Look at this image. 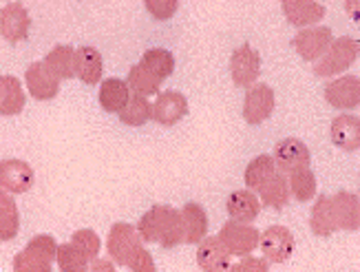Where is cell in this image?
Masks as SVG:
<instances>
[{
  "instance_id": "obj_22",
  "label": "cell",
  "mask_w": 360,
  "mask_h": 272,
  "mask_svg": "<svg viewBox=\"0 0 360 272\" xmlns=\"http://www.w3.org/2000/svg\"><path fill=\"white\" fill-rule=\"evenodd\" d=\"M332 142L338 149L354 153L360 149V120L358 116H338L332 122Z\"/></svg>"
},
{
  "instance_id": "obj_39",
  "label": "cell",
  "mask_w": 360,
  "mask_h": 272,
  "mask_svg": "<svg viewBox=\"0 0 360 272\" xmlns=\"http://www.w3.org/2000/svg\"><path fill=\"white\" fill-rule=\"evenodd\" d=\"M86 272H115V264L108 259H93Z\"/></svg>"
},
{
  "instance_id": "obj_26",
  "label": "cell",
  "mask_w": 360,
  "mask_h": 272,
  "mask_svg": "<svg viewBox=\"0 0 360 272\" xmlns=\"http://www.w3.org/2000/svg\"><path fill=\"white\" fill-rule=\"evenodd\" d=\"M44 67L58 80H71L75 75V49L69 44H58L44 56Z\"/></svg>"
},
{
  "instance_id": "obj_21",
  "label": "cell",
  "mask_w": 360,
  "mask_h": 272,
  "mask_svg": "<svg viewBox=\"0 0 360 272\" xmlns=\"http://www.w3.org/2000/svg\"><path fill=\"white\" fill-rule=\"evenodd\" d=\"M25 89L15 75H0V116L11 118L22 113L25 109Z\"/></svg>"
},
{
  "instance_id": "obj_12",
  "label": "cell",
  "mask_w": 360,
  "mask_h": 272,
  "mask_svg": "<svg viewBox=\"0 0 360 272\" xmlns=\"http://www.w3.org/2000/svg\"><path fill=\"white\" fill-rule=\"evenodd\" d=\"M188 113V100L179 91H164L150 104V120L162 126H173Z\"/></svg>"
},
{
  "instance_id": "obj_15",
  "label": "cell",
  "mask_w": 360,
  "mask_h": 272,
  "mask_svg": "<svg viewBox=\"0 0 360 272\" xmlns=\"http://www.w3.org/2000/svg\"><path fill=\"white\" fill-rule=\"evenodd\" d=\"M325 100L334 109H356L360 104V80L358 75L336 78L325 87Z\"/></svg>"
},
{
  "instance_id": "obj_30",
  "label": "cell",
  "mask_w": 360,
  "mask_h": 272,
  "mask_svg": "<svg viewBox=\"0 0 360 272\" xmlns=\"http://www.w3.org/2000/svg\"><path fill=\"white\" fill-rule=\"evenodd\" d=\"M139 67H144L148 73L158 78L160 82H164V80L170 78L175 71V56L168 49H148L142 56V60H139Z\"/></svg>"
},
{
  "instance_id": "obj_18",
  "label": "cell",
  "mask_w": 360,
  "mask_h": 272,
  "mask_svg": "<svg viewBox=\"0 0 360 272\" xmlns=\"http://www.w3.org/2000/svg\"><path fill=\"white\" fill-rule=\"evenodd\" d=\"M332 206L336 215V226L340 230H358L360 226V199L349 190H338L332 195Z\"/></svg>"
},
{
  "instance_id": "obj_36",
  "label": "cell",
  "mask_w": 360,
  "mask_h": 272,
  "mask_svg": "<svg viewBox=\"0 0 360 272\" xmlns=\"http://www.w3.org/2000/svg\"><path fill=\"white\" fill-rule=\"evenodd\" d=\"M144 7L148 9V13H153V18L168 20L179 9V3L177 0H146Z\"/></svg>"
},
{
  "instance_id": "obj_34",
  "label": "cell",
  "mask_w": 360,
  "mask_h": 272,
  "mask_svg": "<svg viewBox=\"0 0 360 272\" xmlns=\"http://www.w3.org/2000/svg\"><path fill=\"white\" fill-rule=\"evenodd\" d=\"M120 120L127 126H144L150 120V102L148 98H139V95H131L129 104L120 111Z\"/></svg>"
},
{
  "instance_id": "obj_13",
  "label": "cell",
  "mask_w": 360,
  "mask_h": 272,
  "mask_svg": "<svg viewBox=\"0 0 360 272\" xmlns=\"http://www.w3.org/2000/svg\"><path fill=\"white\" fill-rule=\"evenodd\" d=\"M31 18L25 5L20 3H7L0 9V34L11 44L22 42L29 36Z\"/></svg>"
},
{
  "instance_id": "obj_2",
  "label": "cell",
  "mask_w": 360,
  "mask_h": 272,
  "mask_svg": "<svg viewBox=\"0 0 360 272\" xmlns=\"http://www.w3.org/2000/svg\"><path fill=\"white\" fill-rule=\"evenodd\" d=\"M58 244L51 235H36L13 257V272H53Z\"/></svg>"
},
{
  "instance_id": "obj_7",
  "label": "cell",
  "mask_w": 360,
  "mask_h": 272,
  "mask_svg": "<svg viewBox=\"0 0 360 272\" xmlns=\"http://www.w3.org/2000/svg\"><path fill=\"white\" fill-rule=\"evenodd\" d=\"M332 42H334V34L330 27H307L294 36L292 47L303 60L316 62L325 56Z\"/></svg>"
},
{
  "instance_id": "obj_20",
  "label": "cell",
  "mask_w": 360,
  "mask_h": 272,
  "mask_svg": "<svg viewBox=\"0 0 360 272\" xmlns=\"http://www.w3.org/2000/svg\"><path fill=\"white\" fill-rule=\"evenodd\" d=\"M104 73V62L96 47H80L75 49V78H80L84 85H100Z\"/></svg>"
},
{
  "instance_id": "obj_11",
  "label": "cell",
  "mask_w": 360,
  "mask_h": 272,
  "mask_svg": "<svg viewBox=\"0 0 360 272\" xmlns=\"http://www.w3.org/2000/svg\"><path fill=\"white\" fill-rule=\"evenodd\" d=\"M274 111V91L268 85H252L245 93L243 100V118L248 124H261L265 122Z\"/></svg>"
},
{
  "instance_id": "obj_28",
  "label": "cell",
  "mask_w": 360,
  "mask_h": 272,
  "mask_svg": "<svg viewBox=\"0 0 360 272\" xmlns=\"http://www.w3.org/2000/svg\"><path fill=\"white\" fill-rule=\"evenodd\" d=\"M257 193L261 195V204H265L268 208H274V211H281L285 208V204L290 202V186H288V178L283 173H276L272 180L265 182Z\"/></svg>"
},
{
  "instance_id": "obj_31",
  "label": "cell",
  "mask_w": 360,
  "mask_h": 272,
  "mask_svg": "<svg viewBox=\"0 0 360 272\" xmlns=\"http://www.w3.org/2000/svg\"><path fill=\"white\" fill-rule=\"evenodd\" d=\"M129 91H133V95H139V98H148V95H160V87L162 82L153 73H148L144 67H131L129 78H127Z\"/></svg>"
},
{
  "instance_id": "obj_6",
  "label": "cell",
  "mask_w": 360,
  "mask_h": 272,
  "mask_svg": "<svg viewBox=\"0 0 360 272\" xmlns=\"http://www.w3.org/2000/svg\"><path fill=\"white\" fill-rule=\"evenodd\" d=\"M294 235L285 226H270L259 237V248L268 264H285L294 252Z\"/></svg>"
},
{
  "instance_id": "obj_9",
  "label": "cell",
  "mask_w": 360,
  "mask_h": 272,
  "mask_svg": "<svg viewBox=\"0 0 360 272\" xmlns=\"http://www.w3.org/2000/svg\"><path fill=\"white\" fill-rule=\"evenodd\" d=\"M36 184V173L22 159H3L0 162V188L9 195H22Z\"/></svg>"
},
{
  "instance_id": "obj_14",
  "label": "cell",
  "mask_w": 360,
  "mask_h": 272,
  "mask_svg": "<svg viewBox=\"0 0 360 272\" xmlns=\"http://www.w3.org/2000/svg\"><path fill=\"white\" fill-rule=\"evenodd\" d=\"M25 85H27V91L40 102L53 100L60 93V80L44 67V62H34V65L27 67Z\"/></svg>"
},
{
  "instance_id": "obj_24",
  "label": "cell",
  "mask_w": 360,
  "mask_h": 272,
  "mask_svg": "<svg viewBox=\"0 0 360 272\" xmlns=\"http://www.w3.org/2000/svg\"><path fill=\"white\" fill-rule=\"evenodd\" d=\"M179 213H181L184 230H186L184 244H199L208 233V215L203 211V206H199L195 202H188Z\"/></svg>"
},
{
  "instance_id": "obj_17",
  "label": "cell",
  "mask_w": 360,
  "mask_h": 272,
  "mask_svg": "<svg viewBox=\"0 0 360 272\" xmlns=\"http://www.w3.org/2000/svg\"><path fill=\"white\" fill-rule=\"evenodd\" d=\"M281 9H283L290 25L301 29L314 27L325 16V7L321 3H314V0H285Z\"/></svg>"
},
{
  "instance_id": "obj_8",
  "label": "cell",
  "mask_w": 360,
  "mask_h": 272,
  "mask_svg": "<svg viewBox=\"0 0 360 272\" xmlns=\"http://www.w3.org/2000/svg\"><path fill=\"white\" fill-rule=\"evenodd\" d=\"M272 159H274V166L278 173L290 175L299 168H309L311 153L305 142L296 140V137H285L274 147Z\"/></svg>"
},
{
  "instance_id": "obj_38",
  "label": "cell",
  "mask_w": 360,
  "mask_h": 272,
  "mask_svg": "<svg viewBox=\"0 0 360 272\" xmlns=\"http://www.w3.org/2000/svg\"><path fill=\"white\" fill-rule=\"evenodd\" d=\"M129 270L131 272H158V266H155L153 254L146 248H142L129 264Z\"/></svg>"
},
{
  "instance_id": "obj_10",
  "label": "cell",
  "mask_w": 360,
  "mask_h": 272,
  "mask_svg": "<svg viewBox=\"0 0 360 272\" xmlns=\"http://www.w3.org/2000/svg\"><path fill=\"white\" fill-rule=\"evenodd\" d=\"M261 73V58L250 44H241L232 51L230 58V75L237 87H252Z\"/></svg>"
},
{
  "instance_id": "obj_37",
  "label": "cell",
  "mask_w": 360,
  "mask_h": 272,
  "mask_svg": "<svg viewBox=\"0 0 360 272\" xmlns=\"http://www.w3.org/2000/svg\"><path fill=\"white\" fill-rule=\"evenodd\" d=\"M228 272H270V264L263 257H252V254H248V257H241V261L230 266Z\"/></svg>"
},
{
  "instance_id": "obj_35",
  "label": "cell",
  "mask_w": 360,
  "mask_h": 272,
  "mask_svg": "<svg viewBox=\"0 0 360 272\" xmlns=\"http://www.w3.org/2000/svg\"><path fill=\"white\" fill-rule=\"evenodd\" d=\"M71 244H73L77 250H80V252H84L86 257H89V261L98 259L100 248H102V242H100L98 233H93L91 228L75 230V233H73V237H71Z\"/></svg>"
},
{
  "instance_id": "obj_32",
  "label": "cell",
  "mask_w": 360,
  "mask_h": 272,
  "mask_svg": "<svg viewBox=\"0 0 360 272\" xmlns=\"http://www.w3.org/2000/svg\"><path fill=\"white\" fill-rule=\"evenodd\" d=\"M290 195H294L299 202H309L316 195V175L311 173V168H299L290 173Z\"/></svg>"
},
{
  "instance_id": "obj_1",
  "label": "cell",
  "mask_w": 360,
  "mask_h": 272,
  "mask_svg": "<svg viewBox=\"0 0 360 272\" xmlns=\"http://www.w3.org/2000/svg\"><path fill=\"white\" fill-rule=\"evenodd\" d=\"M137 235L146 244H160L162 248H175L186 242L181 213L173 206L158 204L137 221Z\"/></svg>"
},
{
  "instance_id": "obj_23",
  "label": "cell",
  "mask_w": 360,
  "mask_h": 272,
  "mask_svg": "<svg viewBox=\"0 0 360 272\" xmlns=\"http://www.w3.org/2000/svg\"><path fill=\"white\" fill-rule=\"evenodd\" d=\"M100 106L106 111V113H120V111L129 104L131 100V91L127 80L120 78H108L100 85Z\"/></svg>"
},
{
  "instance_id": "obj_4",
  "label": "cell",
  "mask_w": 360,
  "mask_h": 272,
  "mask_svg": "<svg viewBox=\"0 0 360 272\" xmlns=\"http://www.w3.org/2000/svg\"><path fill=\"white\" fill-rule=\"evenodd\" d=\"M144 248L142 237L137 235V228L131 226V223L117 221L108 230V239H106V250L108 257H111L113 264L127 266L133 261V257Z\"/></svg>"
},
{
  "instance_id": "obj_29",
  "label": "cell",
  "mask_w": 360,
  "mask_h": 272,
  "mask_svg": "<svg viewBox=\"0 0 360 272\" xmlns=\"http://www.w3.org/2000/svg\"><path fill=\"white\" fill-rule=\"evenodd\" d=\"M276 173H278V171H276V166H274L272 155H259V157H255L252 162L248 164L243 180H245L248 190H252V193H255V190H259L265 182L272 180Z\"/></svg>"
},
{
  "instance_id": "obj_16",
  "label": "cell",
  "mask_w": 360,
  "mask_h": 272,
  "mask_svg": "<svg viewBox=\"0 0 360 272\" xmlns=\"http://www.w3.org/2000/svg\"><path fill=\"white\" fill-rule=\"evenodd\" d=\"M197 264L203 272H228L232 257L217 237H203L197 246Z\"/></svg>"
},
{
  "instance_id": "obj_33",
  "label": "cell",
  "mask_w": 360,
  "mask_h": 272,
  "mask_svg": "<svg viewBox=\"0 0 360 272\" xmlns=\"http://www.w3.org/2000/svg\"><path fill=\"white\" fill-rule=\"evenodd\" d=\"M56 261H58L60 272H86V268L91 264L86 254L77 250L71 242L58 246Z\"/></svg>"
},
{
  "instance_id": "obj_5",
  "label": "cell",
  "mask_w": 360,
  "mask_h": 272,
  "mask_svg": "<svg viewBox=\"0 0 360 272\" xmlns=\"http://www.w3.org/2000/svg\"><path fill=\"white\" fill-rule=\"evenodd\" d=\"M259 237L261 233L250 226V223L239 221H228L219 230L217 239L224 244V248L230 252V257H248L259 248Z\"/></svg>"
},
{
  "instance_id": "obj_3",
  "label": "cell",
  "mask_w": 360,
  "mask_h": 272,
  "mask_svg": "<svg viewBox=\"0 0 360 272\" xmlns=\"http://www.w3.org/2000/svg\"><path fill=\"white\" fill-rule=\"evenodd\" d=\"M358 51H360L358 40L349 36H342L338 40L334 38V42L330 44V49L325 51V56L316 60L314 73L321 78H330V75H338L342 71H347L358 60Z\"/></svg>"
},
{
  "instance_id": "obj_25",
  "label": "cell",
  "mask_w": 360,
  "mask_h": 272,
  "mask_svg": "<svg viewBox=\"0 0 360 272\" xmlns=\"http://www.w3.org/2000/svg\"><path fill=\"white\" fill-rule=\"evenodd\" d=\"M309 228L316 237H330L338 230L330 195H321L316 199L314 208H311V215H309Z\"/></svg>"
},
{
  "instance_id": "obj_27",
  "label": "cell",
  "mask_w": 360,
  "mask_h": 272,
  "mask_svg": "<svg viewBox=\"0 0 360 272\" xmlns=\"http://www.w3.org/2000/svg\"><path fill=\"white\" fill-rule=\"evenodd\" d=\"M20 230V213L13 195L0 188V242H11Z\"/></svg>"
},
{
  "instance_id": "obj_19",
  "label": "cell",
  "mask_w": 360,
  "mask_h": 272,
  "mask_svg": "<svg viewBox=\"0 0 360 272\" xmlns=\"http://www.w3.org/2000/svg\"><path fill=\"white\" fill-rule=\"evenodd\" d=\"M226 211L230 215V221L239 223H252L261 213V202L252 190H234L226 202Z\"/></svg>"
}]
</instances>
